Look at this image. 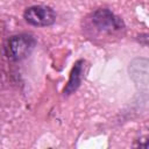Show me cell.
Instances as JSON below:
<instances>
[{"label": "cell", "mask_w": 149, "mask_h": 149, "mask_svg": "<svg viewBox=\"0 0 149 149\" xmlns=\"http://www.w3.org/2000/svg\"><path fill=\"white\" fill-rule=\"evenodd\" d=\"M35 38L28 34L12 36L6 45V55L13 61L24 59L35 48Z\"/></svg>", "instance_id": "6da1fadb"}, {"label": "cell", "mask_w": 149, "mask_h": 149, "mask_svg": "<svg viewBox=\"0 0 149 149\" xmlns=\"http://www.w3.org/2000/svg\"><path fill=\"white\" fill-rule=\"evenodd\" d=\"M24 20L35 27L51 26L56 20L55 12L47 6H31L28 7L23 13Z\"/></svg>", "instance_id": "7a4b0ae2"}, {"label": "cell", "mask_w": 149, "mask_h": 149, "mask_svg": "<svg viewBox=\"0 0 149 149\" xmlns=\"http://www.w3.org/2000/svg\"><path fill=\"white\" fill-rule=\"evenodd\" d=\"M148 63L146 59H136L130 65V76L134 79V81L140 78V81L137 85H142L144 88L148 86Z\"/></svg>", "instance_id": "5b68a950"}, {"label": "cell", "mask_w": 149, "mask_h": 149, "mask_svg": "<svg viewBox=\"0 0 149 149\" xmlns=\"http://www.w3.org/2000/svg\"><path fill=\"white\" fill-rule=\"evenodd\" d=\"M84 73H85V61L79 59L74 63V65L70 72L68 84L64 87V94L69 95V94L73 93L79 87V85L84 78Z\"/></svg>", "instance_id": "277c9868"}, {"label": "cell", "mask_w": 149, "mask_h": 149, "mask_svg": "<svg viewBox=\"0 0 149 149\" xmlns=\"http://www.w3.org/2000/svg\"><path fill=\"white\" fill-rule=\"evenodd\" d=\"M92 22L98 29L102 31L119 30L123 27L121 19L115 16L109 9H106V8L95 10L92 15Z\"/></svg>", "instance_id": "3957f363"}]
</instances>
